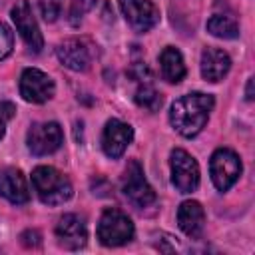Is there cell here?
Instances as JSON below:
<instances>
[{"mask_svg": "<svg viewBox=\"0 0 255 255\" xmlns=\"http://www.w3.org/2000/svg\"><path fill=\"white\" fill-rule=\"evenodd\" d=\"M213 106L215 100L209 94H201V92L185 94L171 104L169 122L177 133H181L183 137H193L205 128Z\"/></svg>", "mask_w": 255, "mask_h": 255, "instance_id": "6da1fadb", "label": "cell"}, {"mask_svg": "<svg viewBox=\"0 0 255 255\" xmlns=\"http://www.w3.org/2000/svg\"><path fill=\"white\" fill-rule=\"evenodd\" d=\"M32 185L40 201L46 205H60L74 193L70 179L50 165H38L32 171Z\"/></svg>", "mask_w": 255, "mask_h": 255, "instance_id": "7a4b0ae2", "label": "cell"}, {"mask_svg": "<svg viewBox=\"0 0 255 255\" xmlns=\"http://www.w3.org/2000/svg\"><path fill=\"white\" fill-rule=\"evenodd\" d=\"M133 233H135L133 223L124 211H120L116 207H110L102 213L100 223H98V239H100L102 245L120 247L128 241H131Z\"/></svg>", "mask_w": 255, "mask_h": 255, "instance_id": "3957f363", "label": "cell"}, {"mask_svg": "<svg viewBox=\"0 0 255 255\" xmlns=\"http://www.w3.org/2000/svg\"><path fill=\"white\" fill-rule=\"evenodd\" d=\"M241 159L229 147H219L213 151L209 159V173L211 181L219 191H227L241 175Z\"/></svg>", "mask_w": 255, "mask_h": 255, "instance_id": "277c9868", "label": "cell"}, {"mask_svg": "<svg viewBox=\"0 0 255 255\" xmlns=\"http://www.w3.org/2000/svg\"><path fill=\"white\" fill-rule=\"evenodd\" d=\"M122 191L128 197V201L137 209H145V207L155 203V191L145 181L143 169H141V165L137 161H129V165L126 167Z\"/></svg>", "mask_w": 255, "mask_h": 255, "instance_id": "5b68a950", "label": "cell"}, {"mask_svg": "<svg viewBox=\"0 0 255 255\" xmlns=\"http://www.w3.org/2000/svg\"><path fill=\"white\" fill-rule=\"evenodd\" d=\"M169 165H171V181L181 193H191L197 189L199 165L185 149L175 147L169 155Z\"/></svg>", "mask_w": 255, "mask_h": 255, "instance_id": "8992f818", "label": "cell"}, {"mask_svg": "<svg viewBox=\"0 0 255 255\" xmlns=\"http://www.w3.org/2000/svg\"><path fill=\"white\" fill-rule=\"evenodd\" d=\"M64 141V133L60 124L56 122H40L30 126L28 135H26V143L28 149L34 155H48L54 153Z\"/></svg>", "mask_w": 255, "mask_h": 255, "instance_id": "52a82bcc", "label": "cell"}, {"mask_svg": "<svg viewBox=\"0 0 255 255\" xmlns=\"http://www.w3.org/2000/svg\"><path fill=\"white\" fill-rule=\"evenodd\" d=\"M54 80L38 68H26L20 76V96L30 104H44L54 98Z\"/></svg>", "mask_w": 255, "mask_h": 255, "instance_id": "ba28073f", "label": "cell"}, {"mask_svg": "<svg viewBox=\"0 0 255 255\" xmlns=\"http://www.w3.org/2000/svg\"><path fill=\"white\" fill-rule=\"evenodd\" d=\"M12 20H14V26L16 30L20 32L22 40L26 42V46L32 50V52H42L44 48V38H42V32L38 28V22L32 14V6L28 0H18L12 8Z\"/></svg>", "mask_w": 255, "mask_h": 255, "instance_id": "9c48e42d", "label": "cell"}, {"mask_svg": "<svg viewBox=\"0 0 255 255\" xmlns=\"http://www.w3.org/2000/svg\"><path fill=\"white\" fill-rule=\"evenodd\" d=\"M56 54L66 68L74 72H86L94 60V46L84 38H68L58 44Z\"/></svg>", "mask_w": 255, "mask_h": 255, "instance_id": "30bf717a", "label": "cell"}, {"mask_svg": "<svg viewBox=\"0 0 255 255\" xmlns=\"http://www.w3.org/2000/svg\"><path fill=\"white\" fill-rule=\"evenodd\" d=\"M126 22L135 32H147L159 22V12L151 0H118Z\"/></svg>", "mask_w": 255, "mask_h": 255, "instance_id": "8fae6325", "label": "cell"}, {"mask_svg": "<svg viewBox=\"0 0 255 255\" xmlns=\"http://www.w3.org/2000/svg\"><path fill=\"white\" fill-rule=\"evenodd\" d=\"M133 139V129L122 120H110L102 133V149L108 157H122Z\"/></svg>", "mask_w": 255, "mask_h": 255, "instance_id": "7c38bea8", "label": "cell"}, {"mask_svg": "<svg viewBox=\"0 0 255 255\" xmlns=\"http://www.w3.org/2000/svg\"><path fill=\"white\" fill-rule=\"evenodd\" d=\"M56 237L64 249L74 251V249L84 247L88 241V227H86L84 217H80L78 213L62 215L58 225H56Z\"/></svg>", "mask_w": 255, "mask_h": 255, "instance_id": "4fadbf2b", "label": "cell"}, {"mask_svg": "<svg viewBox=\"0 0 255 255\" xmlns=\"http://www.w3.org/2000/svg\"><path fill=\"white\" fill-rule=\"evenodd\" d=\"M0 195L14 205L26 203L30 199V189L26 177L16 167H6L0 171Z\"/></svg>", "mask_w": 255, "mask_h": 255, "instance_id": "5bb4252c", "label": "cell"}, {"mask_svg": "<svg viewBox=\"0 0 255 255\" xmlns=\"http://www.w3.org/2000/svg\"><path fill=\"white\" fill-rule=\"evenodd\" d=\"M177 225L187 237H191V239L201 237L203 227H205V211H203L201 203L193 201V199L183 201L177 209Z\"/></svg>", "mask_w": 255, "mask_h": 255, "instance_id": "9a60e30c", "label": "cell"}, {"mask_svg": "<svg viewBox=\"0 0 255 255\" xmlns=\"http://www.w3.org/2000/svg\"><path fill=\"white\" fill-rule=\"evenodd\" d=\"M231 68V58L219 48H205L201 52V76L207 82H219L227 76Z\"/></svg>", "mask_w": 255, "mask_h": 255, "instance_id": "2e32d148", "label": "cell"}, {"mask_svg": "<svg viewBox=\"0 0 255 255\" xmlns=\"http://www.w3.org/2000/svg\"><path fill=\"white\" fill-rule=\"evenodd\" d=\"M159 66H161V74L169 84H179L185 78V64H183V56L177 48L167 46L161 50L159 54Z\"/></svg>", "mask_w": 255, "mask_h": 255, "instance_id": "e0dca14e", "label": "cell"}, {"mask_svg": "<svg viewBox=\"0 0 255 255\" xmlns=\"http://www.w3.org/2000/svg\"><path fill=\"white\" fill-rule=\"evenodd\" d=\"M207 32L215 38H223V40H233L239 36V24L231 18V16H223V14H215L207 20Z\"/></svg>", "mask_w": 255, "mask_h": 255, "instance_id": "ac0fdd59", "label": "cell"}, {"mask_svg": "<svg viewBox=\"0 0 255 255\" xmlns=\"http://www.w3.org/2000/svg\"><path fill=\"white\" fill-rule=\"evenodd\" d=\"M133 100H135V104H137L139 108H143V110H147V112H157V110L161 108V104H163L161 94H159L153 86H149V84L139 86L137 92H135V96H133Z\"/></svg>", "mask_w": 255, "mask_h": 255, "instance_id": "d6986e66", "label": "cell"}, {"mask_svg": "<svg viewBox=\"0 0 255 255\" xmlns=\"http://www.w3.org/2000/svg\"><path fill=\"white\" fill-rule=\"evenodd\" d=\"M38 6H40V12H42V18L46 22H54L60 16L62 0H38Z\"/></svg>", "mask_w": 255, "mask_h": 255, "instance_id": "ffe728a7", "label": "cell"}, {"mask_svg": "<svg viewBox=\"0 0 255 255\" xmlns=\"http://www.w3.org/2000/svg\"><path fill=\"white\" fill-rule=\"evenodd\" d=\"M12 48H14V34L4 22H0V60L10 56Z\"/></svg>", "mask_w": 255, "mask_h": 255, "instance_id": "44dd1931", "label": "cell"}, {"mask_svg": "<svg viewBox=\"0 0 255 255\" xmlns=\"http://www.w3.org/2000/svg\"><path fill=\"white\" fill-rule=\"evenodd\" d=\"M14 116H16V106L12 102H0V139L4 137L6 126Z\"/></svg>", "mask_w": 255, "mask_h": 255, "instance_id": "7402d4cb", "label": "cell"}, {"mask_svg": "<svg viewBox=\"0 0 255 255\" xmlns=\"http://www.w3.org/2000/svg\"><path fill=\"white\" fill-rule=\"evenodd\" d=\"M96 6V0H72V8H70V16L72 20H80L86 12H90Z\"/></svg>", "mask_w": 255, "mask_h": 255, "instance_id": "603a6c76", "label": "cell"}, {"mask_svg": "<svg viewBox=\"0 0 255 255\" xmlns=\"http://www.w3.org/2000/svg\"><path fill=\"white\" fill-rule=\"evenodd\" d=\"M20 239H22V243H24L26 247H38L42 237H40V233H38V231L28 229V231H24V233H22V237H20Z\"/></svg>", "mask_w": 255, "mask_h": 255, "instance_id": "cb8c5ba5", "label": "cell"}, {"mask_svg": "<svg viewBox=\"0 0 255 255\" xmlns=\"http://www.w3.org/2000/svg\"><path fill=\"white\" fill-rule=\"evenodd\" d=\"M245 98L251 102L253 100V78H249V82H247V92H245Z\"/></svg>", "mask_w": 255, "mask_h": 255, "instance_id": "d4e9b609", "label": "cell"}]
</instances>
